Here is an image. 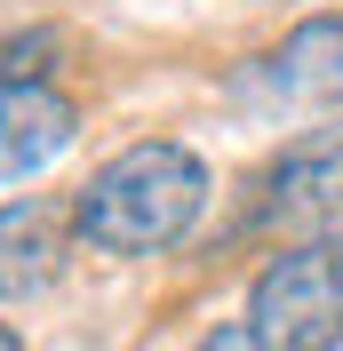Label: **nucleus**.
<instances>
[{
  "instance_id": "nucleus-4",
  "label": "nucleus",
  "mask_w": 343,
  "mask_h": 351,
  "mask_svg": "<svg viewBox=\"0 0 343 351\" xmlns=\"http://www.w3.org/2000/svg\"><path fill=\"white\" fill-rule=\"evenodd\" d=\"M72 136H80V104L64 88L0 72V184L40 176L56 152H72Z\"/></svg>"
},
{
  "instance_id": "nucleus-1",
  "label": "nucleus",
  "mask_w": 343,
  "mask_h": 351,
  "mask_svg": "<svg viewBox=\"0 0 343 351\" xmlns=\"http://www.w3.org/2000/svg\"><path fill=\"white\" fill-rule=\"evenodd\" d=\"M200 208H208V160L176 136H144L80 184L72 232L96 256H160L200 223Z\"/></svg>"
},
{
  "instance_id": "nucleus-2",
  "label": "nucleus",
  "mask_w": 343,
  "mask_h": 351,
  "mask_svg": "<svg viewBox=\"0 0 343 351\" xmlns=\"http://www.w3.org/2000/svg\"><path fill=\"white\" fill-rule=\"evenodd\" d=\"M248 328L263 351H335L343 343V232H303L248 287Z\"/></svg>"
},
{
  "instance_id": "nucleus-8",
  "label": "nucleus",
  "mask_w": 343,
  "mask_h": 351,
  "mask_svg": "<svg viewBox=\"0 0 343 351\" xmlns=\"http://www.w3.org/2000/svg\"><path fill=\"white\" fill-rule=\"evenodd\" d=\"M0 351H24V335H8V328H0Z\"/></svg>"
},
{
  "instance_id": "nucleus-6",
  "label": "nucleus",
  "mask_w": 343,
  "mask_h": 351,
  "mask_svg": "<svg viewBox=\"0 0 343 351\" xmlns=\"http://www.w3.org/2000/svg\"><path fill=\"white\" fill-rule=\"evenodd\" d=\"M263 80H272V96H287V104H327L343 88V16L335 8L303 16L296 32L263 56Z\"/></svg>"
},
{
  "instance_id": "nucleus-7",
  "label": "nucleus",
  "mask_w": 343,
  "mask_h": 351,
  "mask_svg": "<svg viewBox=\"0 0 343 351\" xmlns=\"http://www.w3.org/2000/svg\"><path fill=\"white\" fill-rule=\"evenodd\" d=\"M200 351H263V343H256V328L239 319V328H215V335H200Z\"/></svg>"
},
{
  "instance_id": "nucleus-3",
  "label": "nucleus",
  "mask_w": 343,
  "mask_h": 351,
  "mask_svg": "<svg viewBox=\"0 0 343 351\" xmlns=\"http://www.w3.org/2000/svg\"><path fill=\"white\" fill-rule=\"evenodd\" d=\"M263 216L296 223V232H327L343 216V120L287 136L263 168Z\"/></svg>"
},
{
  "instance_id": "nucleus-5",
  "label": "nucleus",
  "mask_w": 343,
  "mask_h": 351,
  "mask_svg": "<svg viewBox=\"0 0 343 351\" xmlns=\"http://www.w3.org/2000/svg\"><path fill=\"white\" fill-rule=\"evenodd\" d=\"M72 208H56V199H8L0 208V304H24V295H40V287H56V271H64L72 256Z\"/></svg>"
}]
</instances>
